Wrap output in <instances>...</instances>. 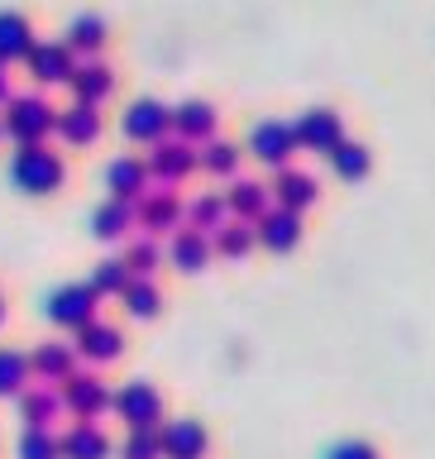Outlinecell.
<instances>
[{
	"label": "cell",
	"mask_w": 435,
	"mask_h": 459,
	"mask_svg": "<svg viewBox=\"0 0 435 459\" xmlns=\"http://www.w3.org/2000/svg\"><path fill=\"white\" fill-rule=\"evenodd\" d=\"M326 459H383V455H378V445H369V440H340L326 450Z\"/></svg>",
	"instance_id": "cell-38"
},
{
	"label": "cell",
	"mask_w": 435,
	"mask_h": 459,
	"mask_svg": "<svg viewBox=\"0 0 435 459\" xmlns=\"http://www.w3.org/2000/svg\"><path fill=\"white\" fill-rule=\"evenodd\" d=\"M292 134H297V149L330 153L344 139V120H340V110H330V106H311L292 120Z\"/></svg>",
	"instance_id": "cell-9"
},
{
	"label": "cell",
	"mask_w": 435,
	"mask_h": 459,
	"mask_svg": "<svg viewBox=\"0 0 435 459\" xmlns=\"http://www.w3.org/2000/svg\"><path fill=\"white\" fill-rule=\"evenodd\" d=\"M249 153L258 158V163H268L273 172H278V168H292V153H297L292 120H278V115L258 120V125L249 129Z\"/></svg>",
	"instance_id": "cell-7"
},
{
	"label": "cell",
	"mask_w": 435,
	"mask_h": 459,
	"mask_svg": "<svg viewBox=\"0 0 435 459\" xmlns=\"http://www.w3.org/2000/svg\"><path fill=\"white\" fill-rule=\"evenodd\" d=\"M106 186H110V196L115 201H129V206H135V201L149 192V168H144V158H135V153H120L115 158V163L106 168Z\"/></svg>",
	"instance_id": "cell-21"
},
{
	"label": "cell",
	"mask_w": 435,
	"mask_h": 459,
	"mask_svg": "<svg viewBox=\"0 0 435 459\" xmlns=\"http://www.w3.org/2000/svg\"><path fill=\"white\" fill-rule=\"evenodd\" d=\"M29 77H34L39 86H57L63 82L67 86V77H72V67H77V57H72V48L63 39H39L34 48H29Z\"/></svg>",
	"instance_id": "cell-14"
},
{
	"label": "cell",
	"mask_w": 435,
	"mask_h": 459,
	"mask_svg": "<svg viewBox=\"0 0 435 459\" xmlns=\"http://www.w3.org/2000/svg\"><path fill=\"white\" fill-rule=\"evenodd\" d=\"M215 120H221V115H215L211 100L192 96V100H182V106H172V139L201 149L206 139H215Z\"/></svg>",
	"instance_id": "cell-17"
},
{
	"label": "cell",
	"mask_w": 435,
	"mask_h": 459,
	"mask_svg": "<svg viewBox=\"0 0 435 459\" xmlns=\"http://www.w3.org/2000/svg\"><path fill=\"white\" fill-rule=\"evenodd\" d=\"M29 373L48 387H63L72 373H77V350H72V340H39L34 350H29Z\"/></svg>",
	"instance_id": "cell-12"
},
{
	"label": "cell",
	"mask_w": 435,
	"mask_h": 459,
	"mask_svg": "<svg viewBox=\"0 0 435 459\" xmlns=\"http://www.w3.org/2000/svg\"><path fill=\"white\" fill-rule=\"evenodd\" d=\"M182 221H187V230H196V235H215V230L230 221L225 196H221V192H201V196H192V201L182 206Z\"/></svg>",
	"instance_id": "cell-26"
},
{
	"label": "cell",
	"mask_w": 435,
	"mask_h": 459,
	"mask_svg": "<svg viewBox=\"0 0 435 459\" xmlns=\"http://www.w3.org/2000/svg\"><path fill=\"white\" fill-rule=\"evenodd\" d=\"M144 168H149V182L178 186L196 172V149L182 139H158V143H149V153H144Z\"/></svg>",
	"instance_id": "cell-6"
},
{
	"label": "cell",
	"mask_w": 435,
	"mask_h": 459,
	"mask_svg": "<svg viewBox=\"0 0 435 459\" xmlns=\"http://www.w3.org/2000/svg\"><path fill=\"white\" fill-rule=\"evenodd\" d=\"M14 407H20V421L29 430H53V421L63 416V397H57V387L48 383H29L20 397H14Z\"/></svg>",
	"instance_id": "cell-19"
},
{
	"label": "cell",
	"mask_w": 435,
	"mask_h": 459,
	"mask_svg": "<svg viewBox=\"0 0 435 459\" xmlns=\"http://www.w3.org/2000/svg\"><path fill=\"white\" fill-rule=\"evenodd\" d=\"M268 196H273V206H278V211L301 215L307 206H316L321 182H316L311 172H301V168H278V172H273V182H268Z\"/></svg>",
	"instance_id": "cell-13"
},
{
	"label": "cell",
	"mask_w": 435,
	"mask_h": 459,
	"mask_svg": "<svg viewBox=\"0 0 435 459\" xmlns=\"http://www.w3.org/2000/svg\"><path fill=\"white\" fill-rule=\"evenodd\" d=\"M34 24H29V14L20 10H0V67L20 63V57H29V48H34Z\"/></svg>",
	"instance_id": "cell-25"
},
{
	"label": "cell",
	"mask_w": 435,
	"mask_h": 459,
	"mask_svg": "<svg viewBox=\"0 0 435 459\" xmlns=\"http://www.w3.org/2000/svg\"><path fill=\"white\" fill-rule=\"evenodd\" d=\"M0 134H5V129H0Z\"/></svg>",
	"instance_id": "cell-41"
},
{
	"label": "cell",
	"mask_w": 435,
	"mask_h": 459,
	"mask_svg": "<svg viewBox=\"0 0 435 459\" xmlns=\"http://www.w3.org/2000/svg\"><path fill=\"white\" fill-rule=\"evenodd\" d=\"M254 244H264V249H273V254L297 249V244H301V215L268 206V211L254 221Z\"/></svg>",
	"instance_id": "cell-18"
},
{
	"label": "cell",
	"mask_w": 435,
	"mask_h": 459,
	"mask_svg": "<svg viewBox=\"0 0 435 459\" xmlns=\"http://www.w3.org/2000/svg\"><path fill=\"white\" fill-rule=\"evenodd\" d=\"M0 325H5V297H0Z\"/></svg>",
	"instance_id": "cell-40"
},
{
	"label": "cell",
	"mask_w": 435,
	"mask_h": 459,
	"mask_svg": "<svg viewBox=\"0 0 435 459\" xmlns=\"http://www.w3.org/2000/svg\"><path fill=\"white\" fill-rule=\"evenodd\" d=\"M249 249H254V225L249 221H225L211 235V254H221V258H244Z\"/></svg>",
	"instance_id": "cell-34"
},
{
	"label": "cell",
	"mask_w": 435,
	"mask_h": 459,
	"mask_svg": "<svg viewBox=\"0 0 435 459\" xmlns=\"http://www.w3.org/2000/svg\"><path fill=\"white\" fill-rule=\"evenodd\" d=\"M0 129L14 139V149L20 143H43L57 129V110L48 106L43 91H14L5 100V110H0Z\"/></svg>",
	"instance_id": "cell-2"
},
{
	"label": "cell",
	"mask_w": 435,
	"mask_h": 459,
	"mask_svg": "<svg viewBox=\"0 0 435 459\" xmlns=\"http://www.w3.org/2000/svg\"><path fill=\"white\" fill-rule=\"evenodd\" d=\"M120 129H125V139L158 143V139H168V129H172V106H163V100H153V96H139L125 106Z\"/></svg>",
	"instance_id": "cell-10"
},
{
	"label": "cell",
	"mask_w": 435,
	"mask_h": 459,
	"mask_svg": "<svg viewBox=\"0 0 435 459\" xmlns=\"http://www.w3.org/2000/svg\"><path fill=\"white\" fill-rule=\"evenodd\" d=\"M57 134H63L67 143H96L100 139V110L72 100V106L57 110Z\"/></svg>",
	"instance_id": "cell-28"
},
{
	"label": "cell",
	"mask_w": 435,
	"mask_h": 459,
	"mask_svg": "<svg viewBox=\"0 0 435 459\" xmlns=\"http://www.w3.org/2000/svg\"><path fill=\"white\" fill-rule=\"evenodd\" d=\"M326 158H330V168H335V178H344V182H359V178L373 168L369 143H359V139H340Z\"/></svg>",
	"instance_id": "cell-30"
},
{
	"label": "cell",
	"mask_w": 435,
	"mask_h": 459,
	"mask_svg": "<svg viewBox=\"0 0 435 459\" xmlns=\"http://www.w3.org/2000/svg\"><path fill=\"white\" fill-rule=\"evenodd\" d=\"M57 397H63V411H72L77 421H96L100 411H110V383L100 378L96 368H77L72 378L57 387Z\"/></svg>",
	"instance_id": "cell-5"
},
{
	"label": "cell",
	"mask_w": 435,
	"mask_h": 459,
	"mask_svg": "<svg viewBox=\"0 0 435 459\" xmlns=\"http://www.w3.org/2000/svg\"><path fill=\"white\" fill-rule=\"evenodd\" d=\"M120 459H163V445H158V430H125Z\"/></svg>",
	"instance_id": "cell-37"
},
{
	"label": "cell",
	"mask_w": 435,
	"mask_h": 459,
	"mask_svg": "<svg viewBox=\"0 0 435 459\" xmlns=\"http://www.w3.org/2000/svg\"><path fill=\"white\" fill-rule=\"evenodd\" d=\"M135 225L149 239L182 230V201H178V192H172V186H149V192L135 201Z\"/></svg>",
	"instance_id": "cell-8"
},
{
	"label": "cell",
	"mask_w": 435,
	"mask_h": 459,
	"mask_svg": "<svg viewBox=\"0 0 435 459\" xmlns=\"http://www.w3.org/2000/svg\"><path fill=\"white\" fill-rule=\"evenodd\" d=\"M43 316H48L53 325H63V330H82L86 321L100 316V297L86 282H63V287H53V292L43 297Z\"/></svg>",
	"instance_id": "cell-4"
},
{
	"label": "cell",
	"mask_w": 435,
	"mask_h": 459,
	"mask_svg": "<svg viewBox=\"0 0 435 459\" xmlns=\"http://www.w3.org/2000/svg\"><path fill=\"white\" fill-rule=\"evenodd\" d=\"M57 430H20L14 436V459H57Z\"/></svg>",
	"instance_id": "cell-36"
},
{
	"label": "cell",
	"mask_w": 435,
	"mask_h": 459,
	"mask_svg": "<svg viewBox=\"0 0 435 459\" xmlns=\"http://www.w3.org/2000/svg\"><path fill=\"white\" fill-rule=\"evenodd\" d=\"M129 230H135V206H129V201L106 196L91 211V235L96 239H129Z\"/></svg>",
	"instance_id": "cell-27"
},
{
	"label": "cell",
	"mask_w": 435,
	"mask_h": 459,
	"mask_svg": "<svg viewBox=\"0 0 435 459\" xmlns=\"http://www.w3.org/2000/svg\"><path fill=\"white\" fill-rule=\"evenodd\" d=\"M67 86H72V96H77V106H96L100 110V100L115 91V67L106 63V57H77Z\"/></svg>",
	"instance_id": "cell-16"
},
{
	"label": "cell",
	"mask_w": 435,
	"mask_h": 459,
	"mask_svg": "<svg viewBox=\"0 0 435 459\" xmlns=\"http://www.w3.org/2000/svg\"><path fill=\"white\" fill-rule=\"evenodd\" d=\"M57 450H63V459H106L110 436L96 421H77V426H67L63 436H57Z\"/></svg>",
	"instance_id": "cell-24"
},
{
	"label": "cell",
	"mask_w": 435,
	"mask_h": 459,
	"mask_svg": "<svg viewBox=\"0 0 435 459\" xmlns=\"http://www.w3.org/2000/svg\"><path fill=\"white\" fill-rule=\"evenodd\" d=\"M29 354L24 350H10V344H0V397H20L29 387Z\"/></svg>",
	"instance_id": "cell-33"
},
{
	"label": "cell",
	"mask_w": 435,
	"mask_h": 459,
	"mask_svg": "<svg viewBox=\"0 0 435 459\" xmlns=\"http://www.w3.org/2000/svg\"><path fill=\"white\" fill-rule=\"evenodd\" d=\"M225 211H230V221H258L268 206H273V196H268V182H258V178H230L225 186Z\"/></svg>",
	"instance_id": "cell-20"
},
{
	"label": "cell",
	"mask_w": 435,
	"mask_h": 459,
	"mask_svg": "<svg viewBox=\"0 0 435 459\" xmlns=\"http://www.w3.org/2000/svg\"><path fill=\"white\" fill-rule=\"evenodd\" d=\"M10 96H14V91H10V67H0V110H5Z\"/></svg>",
	"instance_id": "cell-39"
},
{
	"label": "cell",
	"mask_w": 435,
	"mask_h": 459,
	"mask_svg": "<svg viewBox=\"0 0 435 459\" xmlns=\"http://www.w3.org/2000/svg\"><path fill=\"white\" fill-rule=\"evenodd\" d=\"M120 264L129 268V278H153L158 264H163V244L149 239V235H129V239H125Z\"/></svg>",
	"instance_id": "cell-29"
},
{
	"label": "cell",
	"mask_w": 435,
	"mask_h": 459,
	"mask_svg": "<svg viewBox=\"0 0 435 459\" xmlns=\"http://www.w3.org/2000/svg\"><path fill=\"white\" fill-rule=\"evenodd\" d=\"M125 282H129V268L120 264V258H96L91 278H86V287H91L96 297H120Z\"/></svg>",
	"instance_id": "cell-35"
},
{
	"label": "cell",
	"mask_w": 435,
	"mask_h": 459,
	"mask_svg": "<svg viewBox=\"0 0 435 459\" xmlns=\"http://www.w3.org/2000/svg\"><path fill=\"white\" fill-rule=\"evenodd\" d=\"M125 316H135V321H149V316H158V307H163V292H158L153 278H129L125 282Z\"/></svg>",
	"instance_id": "cell-32"
},
{
	"label": "cell",
	"mask_w": 435,
	"mask_h": 459,
	"mask_svg": "<svg viewBox=\"0 0 435 459\" xmlns=\"http://www.w3.org/2000/svg\"><path fill=\"white\" fill-rule=\"evenodd\" d=\"M158 445H163V459H201L211 450V430L196 416H172L158 426Z\"/></svg>",
	"instance_id": "cell-11"
},
{
	"label": "cell",
	"mask_w": 435,
	"mask_h": 459,
	"mask_svg": "<svg viewBox=\"0 0 435 459\" xmlns=\"http://www.w3.org/2000/svg\"><path fill=\"white\" fill-rule=\"evenodd\" d=\"M72 350H77V364H110V359H120L125 350V335H120V325H110V321H86L77 330V340H72Z\"/></svg>",
	"instance_id": "cell-15"
},
{
	"label": "cell",
	"mask_w": 435,
	"mask_h": 459,
	"mask_svg": "<svg viewBox=\"0 0 435 459\" xmlns=\"http://www.w3.org/2000/svg\"><path fill=\"white\" fill-rule=\"evenodd\" d=\"M10 182L29 196H48L67 182V163L63 153H53L48 143H20L10 153Z\"/></svg>",
	"instance_id": "cell-1"
},
{
	"label": "cell",
	"mask_w": 435,
	"mask_h": 459,
	"mask_svg": "<svg viewBox=\"0 0 435 459\" xmlns=\"http://www.w3.org/2000/svg\"><path fill=\"white\" fill-rule=\"evenodd\" d=\"M168 258H172V268L178 273H201L211 264V235H196V230H172L168 235V249H163Z\"/></svg>",
	"instance_id": "cell-23"
},
{
	"label": "cell",
	"mask_w": 435,
	"mask_h": 459,
	"mask_svg": "<svg viewBox=\"0 0 435 459\" xmlns=\"http://www.w3.org/2000/svg\"><path fill=\"white\" fill-rule=\"evenodd\" d=\"M106 34H110L106 14H96V10H77V14L67 20L63 43L72 48V57H100V43H106Z\"/></svg>",
	"instance_id": "cell-22"
},
{
	"label": "cell",
	"mask_w": 435,
	"mask_h": 459,
	"mask_svg": "<svg viewBox=\"0 0 435 459\" xmlns=\"http://www.w3.org/2000/svg\"><path fill=\"white\" fill-rule=\"evenodd\" d=\"M196 168H206L215 172V178H239V143H230V139H206L196 149Z\"/></svg>",
	"instance_id": "cell-31"
},
{
	"label": "cell",
	"mask_w": 435,
	"mask_h": 459,
	"mask_svg": "<svg viewBox=\"0 0 435 459\" xmlns=\"http://www.w3.org/2000/svg\"><path fill=\"white\" fill-rule=\"evenodd\" d=\"M110 411L120 416L129 430H158L163 426V393H158L149 378H129V383L115 387Z\"/></svg>",
	"instance_id": "cell-3"
}]
</instances>
